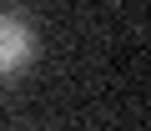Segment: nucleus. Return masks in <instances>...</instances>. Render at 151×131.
Segmentation results:
<instances>
[{
    "mask_svg": "<svg viewBox=\"0 0 151 131\" xmlns=\"http://www.w3.org/2000/svg\"><path fill=\"white\" fill-rule=\"evenodd\" d=\"M30 55H35V35H30V25H25L20 15H10V10H0V76L25 71Z\"/></svg>",
    "mask_w": 151,
    "mask_h": 131,
    "instance_id": "obj_1",
    "label": "nucleus"
}]
</instances>
